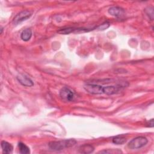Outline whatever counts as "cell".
Returning <instances> with one entry per match:
<instances>
[{"instance_id":"obj_1","label":"cell","mask_w":154,"mask_h":154,"mask_svg":"<svg viewBox=\"0 0 154 154\" xmlns=\"http://www.w3.org/2000/svg\"><path fill=\"white\" fill-rule=\"evenodd\" d=\"M76 143L75 139H67L58 141H51L48 144L49 148L53 150H61L65 148L73 146Z\"/></svg>"},{"instance_id":"obj_2","label":"cell","mask_w":154,"mask_h":154,"mask_svg":"<svg viewBox=\"0 0 154 154\" xmlns=\"http://www.w3.org/2000/svg\"><path fill=\"white\" fill-rule=\"evenodd\" d=\"M147 139L144 137H137L130 141L128 144V147L131 149H140L147 144Z\"/></svg>"},{"instance_id":"obj_3","label":"cell","mask_w":154,"mask_h":154,"mask_svg":"<svg viewBox=\"0 0 154 154\" xmlns=\"http://www.w3.org/2000/svg\"><path fill=\"white\" fill-rule=\"evenodd\" d=\"M60 96L65 102H71L74 99V93L68 87H64L60 91Z\"/></svg>"},{"instance_id":"obj_4","label":"cell","mask_w":154,"mask_h":154,"mask_svg":"<svg viewBox=\"0 0 154 154\" xmlns=\"http://www.w3.org/2000/svg\"><path fill=\"white\" fill-rule=\"evenodd\" d=\"M84 90L88 93L92 94H103V87L94 84H87L84 86Z\"/></svg>"},{"instance_id":"obj_5","label":"cell","mask_w":154,"mask_h":154,"mask_svg":"<svg viewBox=\"0 0 154 154\" xmlns=\"http://www.w3.org/2000/svg\"><path fill=\"white\" fill-rule=\"evenodd\" d=\"M31 16V13L29 11L25 10L19 13L15 16L13 19V23L15 24H19L24 20L29 19Z\"/></svg>"},{"instance_id":"obj_6","label":"cell","mask_w":154,"mask_h":154,"mask_svg":"<svg viewBox=\"0 0 154 154\" xmlns=\"http://www.w3.org/2000/svg\"><path fill=\"white\" fill-rule=\"evenodd\" d=\"M16 78H17V79L19 81V82L23 86L31 87L34 85L32 81L29 78H28L27 76H26L25 75L19 74L17 76Z\"/></svg>"},{"instance_id":"obj_7","label":"cell","mask_w":154,"mask_h":154,"mask_svg":"<svg viewBox=\"0 0 154 154\" xmlns=\"http://www.w3.org/2000/svg\"><path fill=\"white\" fill-rule=\"evenodd\" d=\"M108 13L115 17H121L125 13V10L120 7H111L108 9Z\"/></svg>"},{"instance_id":"obj_8","label":"cell","mask_w":154,"mask_h":154,"mask_svg":"<svg viewBox=\"0 0 154 154\" xmlns=\"http://www.w3.org/2000/svg\"><path fill=\"white\" fill-rule=\"evenodd\" d=\"M120 90V87L108 85L103 87V94L106 95H112L117 93Z\"/></svg>"},{"instance_id":"obj_9","label":"cell","mask_w":154,"mask_h":154,"mask_svg":"<svg viewBox=\"0 0 154 154\" xmlns=\"http://www.w3.org/2000/svg\"><path fill=\"white\" fill-rule=\"evenodd\" d=\"M1 146L2 150V152L4 153H12L13 147L9 143H8L7 141H2L1 142Z\"/></svg>"},{"instance_id":"obj_10","label":"cell","mask_w":154,"mask_h":154,"mask_svg":"<svg viewBox=\"0 0 154 154\" xmlns=\"http://www.w3.org/2000/svg\"><path fill=\"white\" fill-rule=\"evenodd\" d=\"M94 148L90 144H84L79 148V152L81 153H90L94 151Z\"/></svg>"},{"instance_id":"obj_11","label":"cell","mask_w":154,"mask_h":154,"mask_svg":"<svg viewBox=\"0 0 154 154\" xmlns=\"http://www.w3.org/2000/svg\"><path fill=\"white\" fill-rule=\"evenodd\" d=\"M32 36V31L30 29L26 28L24 29L20 34V38L22 40L27 42L30 40Z\"/></svg>"},{"instance_id":"obj_12","label":"cell","mask_w":154,"mask_h":154,"mask_svg":"<svg viewBox=\"0 0 154 154\" xmlns=\"http://www.w3.org/2000/svg\"><path fill=\"white\" fill-rule=\"evenodd\" d=\"M18 147H19L20 153H21L22 154H28L30 153L29 148L24 143H21V142L19 143Z\"/></svg>"},{"instance_id":"obj_13","label":"cell","mask_w":154,"mask_h":154,"mask_svg":"<svg viewBox=\"0 0 154 154\" xmlns=\"http://www.w3.org/2000/svg\"><path fill=\"white\" fill-rule=\"evenodd\" d=\"M126 141V138L122 136H117L113 138L112 142L116 144H123Z\"/></svg>"},{"instance_id":"obj_14","label":"cell","mask_w":154,"mask_h":154,"mask_svg":"<svg viewBox=\"0 0 154 154\" xmlns=\"http://www.w3.org/2000/svg\"><path fill=\"white\" fill-rule=\"evenodd\" d=\"M75 28H66L58 30L57 32L61 34H69L72 32H75Z\"/></svg>"},{"instance_id":"obj_15","label":"cell","mask_w":154,"mask_h":154,"mask_svg":"<svg viewBox=\"0 0 154 154\" xmlns=\"http://www.w3.org/2000/svg\"><path fill=\"white\" fill-rule=\"evenodd\" d=\"M100 153H122V152L119 149H108V150H104L102 151L99 152Z\"/></svg>"},{"instance_id":"obj_16","label":"cell","mask_w":154,"mask_h":154,"mask_svg":"<svg viewBox=\"0 0 154 154\" xmlns=\"http://www.w3.org/2000/svg\"><path fill=\"white\" fill-rule=\"evenodd\" d=\"M109 26V23L108 22H105L102 24H101L100 25H99L97 28V29H98L99 30H104L105 29H107Z\"/></svg>"},{"instance_id":"obj_17","label":"cell","mask_w":154,"mask_h":154,"mask_svg":"<svg viewBox=\"0 0 154 154\" xmlns=\"http://www.w3.org/2000/svg\"><path fill=\"white\" fill-rule=\"evenodd\" d=\"M149 126L150 127H153V119H152L151 120H149Z\"/></svg>"}]
</instances>
